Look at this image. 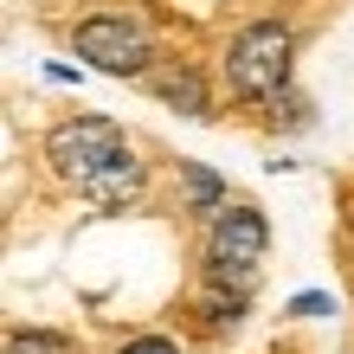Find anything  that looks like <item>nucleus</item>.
I'll use <instances>...</instances> for the list:
<instances>
[{"mask_svg": "<svg viewBox=\"0 0 354 354\" xmlns=\"http://www.w3.org/2000/svg\"><path fill=\"white\" fill-rule=\"evenodd\" d=\"M46 155H52L58 180H71L97 206H129L142 194V155L129 149V136L110 116H65L46 136Z\"/></svg>", "mask_w": 354, "mask_h": 354, "instance_id": "obj_1", "label": "nucleus"}, {"mask_svg": "<svg viewBox=\"0 0 354 354\" xmlns=\"http://www.w3.org/2000/svg\"><path fill=\"white\" fill-rule=\"evenodd\" d=\"M270 252V225L258 206L245 200H225L213 225H206V283L213 290H232V297H252L258 290V270Z\"/></svg>", "mask_w": 354, "mask_h": 354, "instance_id": "obj_2", "label": "nucleus"}, {"mask_svg": "<svg viewBox=\"0 0 354 354\" xmlns=\"http://www.w3.org/2000/svg\"><path fill=\"white\" fill-rule=\"evenodd\" d=\"M290 65H297V39H290L283 19H252V26L225 46V84L245 103L290 97Z\"/></svg>", "mask_w": 354, "mask_h": 354, "instance_id": "obj_3", "label": "nucleus"}, {"mask_svg": "<svg viewBox=\"0 0 354 354\" xmlns=\"http://www.w3.org/2000/svg\"><path fill=\"white\" fill-rule=\"evenodd\" d=\"M71 52L84 58L91 71H103V77H149L155 71V39L129 13H91V19H77Z\"/></svg>", "mask_w": 354, "mask_h": 354, "instance_id": "obj_4", "label": "nucleus"}, {"mask_svg": "<svg viewBox=\"0 0 354 354\" xmlns=\"http://www.w3.org/2000/svg\"><path fill=\"white\" fill-rule=\"evenodd\" d=\"M149 91L168 103L174 116H213V91H206V77H200V65H155L149 71Z\"/></svg>", "mask_w": 354, "mask_h": 354, "instance_id": "obj_5", "label": "nucleus"}, {"mask_svg": "<svg viewBox=\"0 0 354 354\" xmlns=\"http://www.w3.org/2000/svg\"><path fill=\"white\" fill-rule=\"evenodd\" d=\"M225 200H232V194H225V180H219L213 168L180 161V206H187V213H219Z\"/></svg>", "mask_w": 354, "mask_h": 354, "instance_id": "obj_6", "label": "nucleus"}, {"mask_svg": "<svg viewBox=\"0 0 354 354\" xmlns=\"http://www.w3.org/2000/svg\"><path fill=\"white\" fill-rule=\"evenodd\" d=\"M245 309H252V297H232V290H213V283L200 290V328H206V335H225V328H239V322H245Z\"/></svg>", "mask_w": 354, "mask_h": 354, "instance_id": "obj_7", "label": "nucleus"}, {"mask_svg": "<svg viewBox=\"0 0 354 354\" xmlns=\"http://www.w3.org/2000/svg\"><path fill=\"white\" fill-rule=\"evenodd\" d=\"M0 354H77L71 335H52V328H19V335L0 342Z\"/></svg>", "mask_w": 354, "mask_h": 354, "instance_id": "obj_8", "label": "nucleus"}, {"mask_svg": "<svg viewBox=\"0 0 354 354\" xmlns=\"http://www.w3.org/2000/svg\"><path fill=\"white\" fill-rule=\"evenodd\" d=\"M116 354H180V342H168V335H136V342H122Z\"/></svg>", "mask_w": 354, "mask_h": 354, "instance_id": "obj_9", "label": "nucleus"}, {"mask_svg": "<svg viewBox=\"0 0 354 354\" xmlns=\"http://www.w3.org/2000/svg\"><path fill=\"white\" fill-rule=\"evenodd\" d=\"M290 309H297V316H328V309H335V303H328V297H297Z\"/></svg>", "mask_w": 354, "mask_h": 354, "instance_id": "obj_10", "label": "nucleus"}]
</instances>
